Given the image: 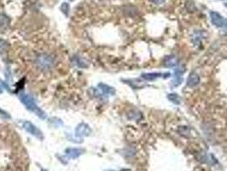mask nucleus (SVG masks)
I'll use <instances>...</instances> for the list:
<instances>
[{
  "instance_id": "1",
  "label": "nucleus",
  "mask_w": 227,
  "mask_h": 171,
  "mask_svg": "<svg viewBox=\"0 0 227 171\" xmlns=\"http://www.w3.org/2000/svg\"><path fill=\"white\" fill-rule=\"evenodd\" d=\"M20 98H21V101L25 104L27 109L31 110L32 112L35 113L41 119H45L46 118L45 113L41 109H39L38 107V105L36 104V103L34 102L33 98H32L31 96H29L28 94H25V93H21Z\"/></svg>"
},
{
  "instance_id": "2",
  "label": "nucleus",
  "mask_w": 227,
  "mask_h": 171,
  "mask_svg": "<svg viewBox=\"0 0 227 171\" xmlns=\"http://www.w3.org/2000/svg\"><path fill=\"white\" fill-rule=\"evenodd\" d=\"M54 61L50 55L41 54L37 58V65L42 70H49L53 66Z\"/></svg>"
},
{
  "instance_id": "3",
  "label": "nucleus",
  "mask_w": 227,
  "mask_h": 171,
  "mask_svg": "<svg viewBox=\"0 0 227 171\" xmlns=\"http://www.w3.org/2000/svg\"><path fill=\"white\" fill-rule=\"evenodd\" d=\"M210 19L213 25H214L217 27H227V19L224 18L220 13L216 11H211Z\"/></svg>"
},
{
  "instance_id": "4",
  "label": "nucleus",
  "mask_w": 227,
  "mask_h": 171,
  "mask_svg": "<svg viewBox=\"0 0 227 171\" xmlns=\"http://www.w3.org/2000/svg\"><path fill=\"white\" fill-rule=\"evenodd\" d=\"M23 127H24V129H25L27 132H28L29 133L34 135L38 139H43V133H42V132L38 129V127H35L32 123H31V122L25 121L24 124H23Z\"/></svg>"
},
{
  "instance_id": "5",
  "label": "nucleus",
  "mask_w": 227,
  "mask_h": 171,
  "mask_svg": "<svg viewBox=\"0 0 227 171\" xmlns=\"http://www.w3.org/2000/svg\"><path fill=\"white\" fill-rule=\"evenodd\" d=\"M199 83H200V76H198L196 72H191L187 79V87L192 88L198 86Z\"/></svg>"
},
{
  "instance_id": "6",
  "label": "nucleus",
  "mask_w": 227,
  "mask_h": 171,
  "mask_svg": "<svg viewBox=\"0 0 227 171\" xmlns=\"http://www.w3.org/2000/svg\"><path fill=\"white\" fill-rule=\"evenodd\" d=\"M90 132H91L90 127L86 124L82 123V124L79 125L77 127V128H76V136L80 137V136H83V135H87Z\"/></svg>"
},
{
  "instance_id": "7",
  "label": "nucleus",
  "mask_w": 227,
  "mask_h": 171,
  "mask_svg": "<svg viewBox=\"0 0 227 171\" xmlns=\"http://www.w3.org/2000/svg\"><path fill=\"white\" fill-rule=\"evenodd\" d=\"M162 76V74L161 73H158V72H153V73H144V74H142L141 77L144 80V81H155L158 78L161 77Z\"/></svg>"
},
{
  "instance_id": "8",
  "label": "nucleus",
  "mask_w": 227,
  "mask_h": 171,
  "mask_svg": "<svg viewBox=\"0 0 227 171\" xmlns=\"http://www.w3.org/2000/svg\"><path fill=\"white\" fill-rule=\"evenodd\" d=\"M165 66L168 68H174L178 65V59L175 56L171 55L165 58Z\"/></svg>"
},
{
  "instance_id": "9",
  "label": "nucleus",
  "mask_w": 227,
  "mask_h": 171,
  "mask_svg": "<svg viewBox=\"0 0 227 171\" xmlns=\"http://www.w3.org/2000/svg\"><path fill=\"white\" fill-rule=\"evenodd\" d=\"M98 87L101 89L102 92L105 94H110V95H114L115 93V89L112 87H109L106 84H103V83H101L99 84Z\"/></svg>"
},
{
  "instance_id": "10",
  "label": "nucleus",
  "mask_w": 227,
  "mask_h": 171,
  "mask_svg": "<svg viewBox=\"0 0 227 171\" xmlns=\"http://www.w3.org/2000/svg\"><path fill=\"white\" fill-rule=\"evenodd\" d=\"M84 152L81 149H68L66 152H67V155L71 158H78L82 152Z\"/></svg>"
},
{
  "instance_id": "11",
  "label": "nucleus",
  "mask_w": 227,
  "mask_h": 171,
  "mask_svg": "<svg viewBox=\"0 0 227 171\" xmlns=\"http://www.w3.org/2000/svg\"><path fill=\"white\" fill-rule=\"evenodd\" d=\"M167 98H168V100L170 102H172V104H177V105H178V104H180V97L178 95L177 93H169L168 95H167Z\"/></svg>"
},
{
  "instance_id": "12",
  "label": "nucleus",
  "mask_w": 227,
  "mask_h": 171,
  "mask_svg": "<svg viewBox=\"0 0 227 171\" xmlns=\"http://www.w3.org/2000/svg\"><path fill=\"white\" fill-rule=\"evenodd\" d=\"M61 10H62V12L66 16H69V4L63 3V4H62V6H61Z\"/></svg>"
},
{
  "instance_id": "13",
  "label": "nucleus",
  "mask_w": 227,
  "mask_h": 171,
  "mask_svg": "<svg viewBox=\"0 0 227 171\" xmlns=\"http://www.w3.org/2000/svg\"><path fill=\"white\" fill-rule=\"evenodd\" d=\"M8 18L5 16H0V24L1 25H6L8 24Z\"/></svg>"
},
{
  "instance_id": "14",
  "label": "nucleus",
  "mask_w": 227,
  "mask_h": 171,
  "mask_svg": "<svg viewBox=\"0 0 227 171\" xmlns=\"http://www.w3.org/2000/svg\"><path fill=\"white\" fill-rule=\"evenodd\" d=\"M153 3H155V4H162V3H164L165 0H151Z\"/></svg>"
},
{
  "instance_id": "15",
  "label": "nucleus",
  "mask_w": 227,
  "mask_h": 171,
  "mask_svg": "<svg viewBox=\"0 0 227 171\" xmlns=\"http://www.w3.org/2000/svg\"><path fill=\"white\" fill-rule=\"evenodd\" d=\"M2 92H3V88H2V87L0 86V93H1Z\"/></svg>"
},
{
  "instance_id": "16",
  "label": "nucleus",
  "mask_w": 227,
  "mask_h": 171,
  "mask_svg": "<svg viewBox=\"0 0 227 171\" xmlns=\"http://www.w3.org/2000/svg\"><path fill=\"white\" fill-rule=\"evenodd\" d=\"M225 6L227 7V3H226V4H225Z\"/></svg>"
},
{
  "instance_id": "17",
  "label": "nucleus",
  "mask_w": 227,
  "mask_h": 171,
  "mask_svg": "<svg viewBox=\"0 0 227 171\" xmlns=\"http://www.w3.org/2000/svg\"><path fill=\"white\" fill-rule=\"evenodd\" d=\"M71 1H72V0H71Z\"/></svg>"
}]
</instances>
